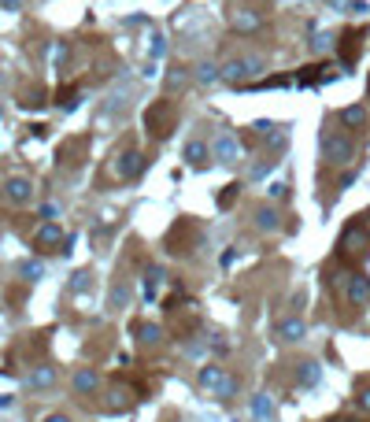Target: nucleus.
Wrapping results in <instances>:
<instances>
[{
  "label": "nucleus",
  "instance_id": "28",
  "mask_svg": "<svg viewBox=\"0 0 370 422\" xmlns=\"http://www.w3.org/2000/svg\"><path fill=\"white\" fill-rule=\"evenodd\" d=\"M311 45H315V52H322V49H330V38H315Z\"/></svg>",
  "mask_w": 370,
  "mask_h": 422
},
{
  "label": "nucleus",
  "instance_id": "17",
  "mask_svg": "<svg viewBox=\"0 0 370 422\" xmlns=\"http://www.w3.org/2000/svg\"><path fill=\"white\" fill-rule=\"evenodd\" d=\"M96 385H101L96 371H78V374H75V389H78V393H93Z\"/></svg>",
  "mask_w": 370,
  "mask_h": 422
},
{
  "label": "nucleus",
  "instance_id": "2",
  "mask_svg": "<svg viewBox=\"0 0 370 422\" xmlns=\"http://www.w3.org/2000/svg\"><path fill=\"white\" fill-rule=\"evenodd\" d=\"M322 152H326V160H330V163L345 167L352 156H356V145H352V137H348V134H341V130H326V134H322Z\"/></svg>",
  "mask_w": 370,
  "mask_h": 422
},
{
  "label": "nucleus",
  "instance_id": "19",
  "mask_svg": "<svg viewBox=\"0 0 370 422\" xmlns=\"http://www.w3.org/2000/svg\"><path fill=\"white\" fill-rule=\"evenodd\" d=\"M185 82H189V71L182 67V63H174V67L167 71V89H182Z\"/></svg>",
  "mask_w": 370,
  "mask_h": 422
},
{
  "label": "nucleus",
  "instance_id": "7",
  "mask_svg": "<svg viewBox=\"0 0 370 422\" xmlns=\"http://www.w3.org/2000/svg\"><path fill=\"white\" fill-rule=\"evenodd\" d=\"M211 156H215L219 163H237V160H241L237 137H233V134H219V137H215V145H211Z\"/></svg>",
  "mask_w": 370,
  "mask_h": 422
},
{
  "label": "nucleus",
  "instance_id": "23",
  "mask_svg": "<svg viewBox=\"0 0 370 422\" xmlns=\"http://www.w3.org/2000/svg\"><path fill=\"white\" fill-rule=\"evenodd\" d=\"M159 337H163V334H159V326H141V341H144V345L159 341Z\"/></svg>",
  "mask_w": 370,
  "mask_h": 422
},
{
  "label": "nucleus",
  "instance_id": "11",
  "mask_svg": "<svg viewBox=\"0 0 370 422\" xmlns=\"http://www.w3.org/2000/svg\"><path fill=\"white\" fill-rule=\"evenodd\" d=\"M4 193H8V200H15V204H26V200L34 197V186H30L26 178H12V182L4 186Z\"/></svg>",
  "mask_w": 370,
  "mask_h": 422
},
{
  "label": "nucleus",
  "instance_id": "9",
  "mask_svg": "<svg viewBox=\"0 0 370 422\" xmlns=\"http://www.w3.org/2000/svg\"><path fill=\"white\" fill-rule=\"evenodd\" d=\"M115 171H119V178H137L144 171V156L141 152H122L119 163H115Z\"/></svg>",
  "mask_w": 370,
  "mask_h": 422
},
{
  "label": "nucleus",
  "instance_id": "26",
  "mask_svg": "<svg viewBox=\"0 0 370 422\" xmlns=\"http://www.w3.org/2000/svg\"><path fill=\"white\" fill-rule=\"evenodd\" d=\"M256 415H259V419H267V415H270V404H267V397H256Z\"/></svg>",
  "mask_w": 370,
  "mask_h": 422
},
{
  "label": "nucleus",
  "instance_id": "8",
  "mask_svg": "<svg viewBox=\"0 0 370 422\" xmlns=\"http://www.w3.org/2000/svg\"><path fill=\"white\" fill-rule=\"evenodd\" d=\"M230 26L237 34H252V30H259V26H263V19H259V12H252V8H237V12L230 15Z\"/></svg>",
  "mask_w": 370,
  "mask_h": 422
},
{
  "label": "nucleus",
  "instance_id": "10",
  "mask_svg": "<svg viewBox=\"0 0 370 422\" xmlns=\"http://www.w3.org/2000/svg\"><path fill=\"white\" fill-rule=\"evenodd\" d=\"M34 245H38V249H56V245H63V230L56 223H44L38 234H34Z\"/></svg>",
  "mask_w": 370,
  "mask_h": 422
},
{
  "label": "nucleus",
  "instance_id": "1",
  "mask_svg": "<svg viewBox=\"0 0 370 422\" xmlns=\"http://www.w3.org/2000/svg\"><path fill=\"white\" fill-rule=\"evenodd\" d=\"M144 130H148L156 141H167L170 134L178 130V104L174 100H156L144 112Z\"/></svg>",
  "mask_w": 370,
  "mask_h": 422
},
{
  "label": "nucleus",
  "instance_id": "3",
  "mask_svg": "<svg viewBox=\"0 0 370 422\" xmlns=\"http://www.w3.org/2000/svg\"><path fill=\"white\" fill-rule=\"evenodd\" d=\"M200 385L207 393H215L219 400H230L233 393H237V382H233L222 367H204V371H200Z\"/></svg>",
  "mask_w": 370,
  "mask_h": 422
},
{
  "label": "nucleus",
  "instance_id": "22",
  "mask_svg": "<svg viewBox=\"0 0 370 422\" xmlns=\"http://www.w3.org/2000/svg\"><path fill=\"white\" fill-rule=\"evenodd\" d=\"M52 382H56V371H52V367H41V371L30 374V385H34V389H44V385H52Z\"/></svg>",
  "mask_w": 370,
  "mask_h": 422
},
{
  "label": "nucleus",
  "instance_id": "24",
  "mask_svg": "<svg viewBox=\"0 0 370 422\" xmlns=\"http://www.w3.org/2000/svg\"><path fill=\"white\" fill-rule=\"evenodd\" d=\"M237 189H241L237 182H233V186H226V193L219 197V208H230V204H233V197H237Z\"/></svg>",
  "mask_w": 370,
  "mask_h": 422
},
{
  "label": "nucleus",
  "instance_id": "12",
  "mask_svg": "<svg viewBox=\"0 0 370 422\" xmlns=\"http://www.w3.org/2000/svg\"><path fill=\"white\" fill-rule=\"evenodd\" d=\"M348 300H352V304H367V300H370V282L363 278V274L348 278Z\"/></svg>",
  "mask_w": 370,
  "mask_h": 422
},
{
  "label": "nucleus",
  "instance_id": "5",
  "mask_svg": "<svg viewBox=\"0 0 370 422\" xmlns=\"http://www.w3.org/2000/svg\"><path fill=\"white\" fill-rule=\"evenodd\" d=\"M263 71V60H256V56H245V60H230L226 67H222V78H230V82H248L252 75H259Z\"/></svg>",
  "mask_w": 370,
  "mask_h": 422
},
{
  "label": "nucleus",
  "instance_id": "21",
  "mask_svg": "<svg viewBox=\"0 0 370 422\" xmlns=\"http://www.w3.org/2000/svg\"><path fill=\"white\" fill-rule=\"evenodd\" d=\"M222 78V71L215 67V63H200L196 67V82H204V86H211V82H219Z\"/></svg>",
  "mask_w": 370,
  "mask_h": 422
},
{
  "label": "nucleus",
  "instance_id": "20",
  "mask_svg": "<svg viewBox=\"0 0 370 422\" xmlns=\"http://www.w3.org/2000/svg\"><path fill=\"white\" fill-rule=\"evenodd\" d=\"M296 382H300V385H319V363H300Z\"/></svg>",
  "mask_w": 370,
  "mask_h": 422
},
{
  "label": "nucleus",
  "instance_id": "13",
  "mask_svg": "<svg viewBox=\"0 0 370 422\" xmlns=\"http://www.w3.org/2000/svg\"><path fill=\"white\" fill-rule=\"evenodd\" d=\"M304 334H308L304 319H282V323H278V337H285V341H300Z\"/></svg>",
  "mask_w": 370,
  "mask_h": 422
},
{
  "label": "nucleus",
  "instance_id": "27",
  "mask_svg": "<svg viewBox=\"0 0 370 422\" xmlns=\"http://www.w3.org/2000/svg\"><path fill=\"white\" fill-rule=\"evenodd\" d=\"M26 274H30V278H41V274H44V267H41V263H26V267H23Z\"/></svg>",
  "mask_w": 370,
  "mask_h": 422
},
{
  "label": "nucleus",
  "instance_id": "15",
  "mask_svg": "<svg viewBox=\"0 0 370 422\" xmlns=\"http://www.w3.org/2000/svg\"><path fill=\"white\" fill-rule=\"evenodd\" d=\"M341 123L352 126V130H363V126H367V108H363V104L345 108V112H341Z\"/></svg>",
  "mask_w": 370,
  "mask_h": 422
},
{
  "label": "nucleus",
  "instance_id": "18",
  "mask_svg": "<svg viewBox=\"0 0 370 422\" xmlns=\"http://www.w3.org/2000/svg\"><path fill=\"white\" fill-rule=\"evenodd\" d=\"M256 226L259 230H278V211L274 208H259L256 211Z\"/></svg>",
  "mask_w": 370,
  "mask_h": 422
},
{
  "label": "nucleus",
  "instance_id": "16",
  "mask_svg": "<svg viewBox=\"0 0 370 422\" xmlns=\"http://www.w3.org/2000/svg\"><path fill=\"white\" fill-rule=\"evenodd\" d=\"M182 156H185L189 163H193V167H204V163H207V156H211V149H207L204 141H189Z\"/></svg>",
  "mask_w": 370,
  "mask_h": 422
},
{
  "label": "nucleus",
  "instance_id": "25",
  "mask_svg": "<svg viewBox=\"0 0 370 422\" xmlns=\"http://www.w3.org/2000/svg\"><path fill=\"white\" fill-rule=\"evenodd\" d=\"M267 193H270L274 200H285V197H289V186H282V182H270V189H267Z\"/></svg>",
  "mask_w": 370,
  "mask_h": 422
},
{
  "label": "nucleus",
  "instance_id": "6",
  "mask_svg": "<svg viewBox=\"0 0 370 422\" xmlns=\"http://www.w3.org/2000/svg\"><path fill=\"white\" fill-rule=\"evenodd\" d=\"M359 49H363V30H345L341 34V63L345 67H356V60H359Z\"/></svg>",
  "mask_w": 370,
  "mask_h": 422
},
{
  "label": "nucleus",
  "instance_id": "4",
  "mask_svg": "<svg viewBox=\"0 0 370 422\" xmlns=\"http://www.w3.org/2000/svg\"><path fill=\"white\" fill-rule=\"evenodd\" d=\"M341 252L345 256H367L370 252V234L363 230V223H352L345 234H341Z\"/></svg>",
  "mask_w": 370,
  "mask_h": 422
},
{
  "label": "nucleus",
  "instance_id": "29",
  "mask_svg": "<svg viewBox=\"0 0 370 422\" xmlns=\"http://www.w3.org/2000/svg\"><path fill=\"white\" fill-rule=\"evenodd\" d=\"M44 422H70L67 415H52V419H44Z\"/></svg>",
  "mask_w": 370,
  "mask_h": 422
},
{
  "label": "nucleus",
  "instance_id": "14",
  "mask_svg": "<svg viewBox=\"0 0 370 422\" xmlns=\"http://www.w3.org/2000/svg\"><path fill=\"white\" fill-rule=\"evenodd\" d=\"M330 63H311V67L300 71V86H315V82H326L330 78Z\"/></svg>",
  "mask_w": 370,
  "mask_h": 422
}]
</instances>
